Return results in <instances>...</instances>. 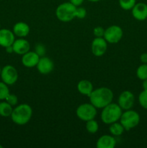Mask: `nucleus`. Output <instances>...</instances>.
I'll return each mask as SVG.
<instances>
[{"instance_id": "nucleus-6", "label": "nucleus", "mask_w": 147, "mask_h": 148, "mask_svg": "<svg viewBox=\"0 0 147 148\" xmlns=\"http://www.w3.org/2000/svg\"><path fill=\"white\" fill-rule=\"evenodd\" d=\"M76 114L78 118L84 121L95 119L97 116V108L92 103L81 104L76 108Z\"/></svg>"}, {"instance_id": "nucleus-32", "label": "nucleus", "mask_w": 147, "mask_h": 148, "mask_svg": "<svg viewBox=\"0 0 147 148\" xmlns=\"http://www.w3.org/2000/svg\"><path fill=\"white\" fill-rule=\"evenodd\" d=\"M142 87H143V89H144V90H147V79L143 80Z\"/></svg>"}, {"instance_id": "nucleus-20", "label": "nucleus", "mask_w": 147, "mask_h": 148, "mask_svg": "<svg viewBox=\"0 0 147 148\" xmlns=\"http://www.w3.org/2000/svg\"><path fill=\"white\" fill-rule=\"evenodd\" d=\"M12 111V106L8 103L7 101H3L0 103V116L3 117L11 116Z\"/></svg>"}, {"instance_id": "nucleus-12", "label": "nucleus", "mask_w": 147, "mask_h": 148, "mask_svg": "<svg viewBox=\"0 0 147 148\" xmlns=\"http://www.w3.org/2000/svg\"><path fill=\"white\" fill-rule=\"evenodd\" d=\"M15 40V35L8 29H0V46L6 48L12 46Z\"/></svg>"}, {"instance_id": "nucleus-30", "label": "nucleus", "mask_w": 147, "mask_h": 148, "mask_svg": "<svg viewBox=\"0 0 147 148\" xmlns=\"http://www.w3.org/2000/svg\"><path fill=\"white\" fill-rule=\"evenodd\" d=\"M83 1L84 0H70V2L74 6H76V7L80 6L83 3Z\"/></svg>"}, {"instance_id": "nucleus-36", "label": "nucleus", "mask_w": 147, "mask_h": 148, "mask_svg": "<svg viewBox=\"0 0 147 148\" xmlns=\"http://www.w3.org/2000/svg\"><path fill=\"white\" fill-rule=\"evenodd\" d=\"M1 67H0V75H1Z\"/></svg>"}, {"instance_id": "nucleus-1", "label": "nucleus", "mask_w": 147, "mask_h": 148, "mask_svg": "<svg viewBox=\"0 0 147 148\" xmlns=\"http://www.w3.org/2000/svg\"><path fill=\"white\" fill-rule=\"evenodd\" d=\"M90 103L97 108H103L112 103L113 92L110 88L102 87L93 90L89 96Z\"/></svg>"}, {"instance_id": "nucleus-10", "label": "nucleus", "mask_w": 147, "mask_h": 148, "mask_svg": "<svg viewBox=\"0 0 147 148\" xmlns=\"http://www.w3.org/2000/svg\"><path fill=\"white\" fill-rule=\"evenodd\" d=\"M135 97L134 95L129 90H125L118 97V104L120 106L122 110L131 109L134 105Z\"/></svg>"}, {"instance_id": "nucleus-2", "label": "nucleus", "mask_w": 147, "mask_h": 148, "mask_svg": "<svg viewBox=\"0 0 147 148\" xmlns=\"http://www.w3.org/2000/svg\"><path fill=\"white\" fill-rule=\"evenodd\" d=\"M33 116L31 106L26 103L20 104L13 109L11 119L17 125H24L30 121Z\"/></svg>"}, {"instance_id": "nucleus-8", "label": "nucleus", "mask_w": 147, "mask_h": 148, "mask_svg": "<svg viewBox=\"0 0 147 148\" xmlns=\"http://www.w3.org/2000/svg\"><path fill=\"white\" fill-rule=\"evenodd\" d=\"M1 76L2 82L8 85H12L18 79V72L15 67L12 65H6L1 69Z\"/></svg>"}, {"instance_id": "nucleus-28", "label": "nucleus", "mask_w": 147, "mask_h": 148, "mask_svg": "<svg viewBox=\"0 0 147 148\" xmlns=\"http://www.w3.org/2000/svg\"><path fill=\"white\" fill-rule=\"evenodd\" d=\"M93 33L95 37H97V38L103 37L104 33H105V29H104L103 27H100V26H97V27L94 28Z\"/></svg>"}, {"instance_id": "nucleus-18", "label": "nucleus", "mask_w": 147, "mask_h": 148, "mask_svg": "<svg viewBox=\"0 0 147 148\" xmlns=\"http://www.w3.org/2000/svg\"><path fill=\"white\" fill-rule=\"evenodd\" d=\"M77 90L81 94L84 95L89 96L91 92L93 91V85L92 83L89 80L86 79H82L79 81V83L77 84Z\"/></svg>"}, {"instance_id": "nucleus-25", "label": "nucleus", "mask_w": 147, "mask_h": 148, "mask_svg": "<svg viewBox=\"0 0 147 148\" xmlns=\"http://www.w3.org/2000/svg\"><path fill=\"white\" fill-rule=\"evenodd\" d=\"M138 102L141 107L147 110V90H143L138 95Z\"/></svg>"}, {"instance_id": "nucleus-27", "label": "nucleus", "mask_w": 147, "mask_h": 148, "mask_svg": "<svg viewBox=\"0 0 147 148\" xmlns=\"http://www.w3.org/2000/svg\"><path fill=\"white\" fill-rule=\"evenodd\" d=\"M86 15V11L84 7H76V17L79 19H84Z\"/></svg>"}, {"instance_id": "nucleus-21", "label": "nucleus", "mask_w": 147, "mask_h": 148, "mask_svg": "<svg viewBox=\"0 0 147 148\" xmlns=\"http://www.w3.org/2000/svg\"><path fill=\"white\" fill-rule=\"evenodd\" d=\"M86 129L90 134H95L99 130V124L95 119L89 120L86 121Z\"/></svg>"}, {"instance_id": "nucleus-11", "label": "nucleus", "mask_w": 147, "mask_h": 148, "mask_svg": "<svg viewBox=\"0 0 147 148\" xmlns=\"http://www.w3.org/2000/svg\"><path fill=\"white\" fill-rule=\"evenodd\" d=\"M36 67L37 71L42 75H48L53 70L54 64L50 58L42 56L39 59Z\"/></svg>"}, {"instance_id": "nucleus-29", "label": "nucleus", "mask_w": 147, "mask_h": 148, "mask_svg": "<svg viewBox=\"0 0 147 148\" xmlns=\"http://www.w3.org/2000/svg\"><path fill=\"white\" fill-rule=\"evenodd\" d=\"M35 52L39 55V56H43L46 53V48L43 44H37L35 46Z\"/></svg>"}, {"instance_id": "nucleus-37", "label": "nucleus", "mask_w": 147, "mask_h": 148, "mask_svg": "<svg viewBox=\"0 0 147 148\" xmlns=\"http://www.w3.org/2000/svg\"><path fill=\"white\" fill-rule=\"evenodd\" d=\"M0 29H1V24H0Z\"/></svg>"}, {"instance_id": "nucleus-17", "label": "nucleus", "mask_w": 147, "mask_h": 148, "mask_svg": "<svg viewBox=\"0 0 147 148\" xmlns=\"http://www.w3.org/2000/svg\"><path fill=\"white\" fill-rule=\"evenodd\" d=\"M30 27L24 22H18L13 27V33L16 36L20 38L26 37L30 33Z\"/></svg>"}, {"instance_id": "nucleus-9", "label": "nucleus", "mask_w": 147, "mask_h": 148, "mask_svg": "<svg viewBox=\"0 0 147 148\" xmlns=\"http://www.w3.org/2000/svg\"><path fill=\"white\" fill-rule=\"evenodd\" d=\"M107 49H108V42L103 37H95V38L92 40L91 44V50L95 56L100 57L103 56Z\"/></svg>"}, {"instance_id": "nucleus-3", "label": "nucleus", "mask_w": 147, "mask_h": 148, "mask_svg": "<svg viewBox=\"0 0 147 148\" xmlns=\"http://www.w3.org/2000/svg\"><path fill=\"white\" fill-rule=\"evenodd\" d=\"M122 113V108L118 104L110 103L102 108L101 119L105 124H111L120 120Z\"/></svg>"}, {"instance_id": "nucleus-7", "label": "nucleus", "mask_w": 147, "mask_h": 148, "mask_svg": "<svg viewBox=\"0 0 147 148\" xmlns=\"http://www.w3.org/2000/svg\"><path fill=\"white\" fill-rule=\"evenodd\" d=\"M123 32L118 25H111L105 30L103 38L109 43H117L122 39Z\"/></svg>"}, {"instance_id": "nucleus-5", "label": "nucleus", "mask_w": 147, "mask_h": 148, "mask_svg": "<svg viewBox=\"0 0 147 148\" xmlns=\"http://www.w3.org/2000/svg\"><path fill=\"white\" fill-rule=\"evenodd\" d=\"M120 122L123 126L125 130L129 131L138 125L140 122V116L138 112L133 110H126L125 112L122 113L120 118Z\"/></svg>"}, {"instance_id": "nucleus-22", "label": "nucleus", "mask_w": 147, "mask_h": 148, "mask_svg": "<svg viewBox=\"0 0 147 148\" xmlns=\"http://www.w3.org/2000/svg\"><path fill=\"white\" fill-rule=\"evenodd\" d=\"M136 75L138 79L142 81L147 79V64H143L138 66L136 70Z\"/></svg>"}, {"instance_id": "nucleus-16", "label": "nucleus", "mask_w": 147, "mask_h": 148, "mask_svg": "<svg viewBox=\"0 0 147 148\" xmlns=\"http://www.w3.org/2000/svg\"><path fill=\"white\" fill-rule=\"evenodd\" d=\"M116 145V140L114 137L108 134L102 135L98 139L96 146L97 148H114Z\"/></svg>"}, {"instance_id": "nucleus-31", "label": "nucleus", "mask_w": 147, "mask_h": 148, "mask_svg": "<svg viewBox=\"0 0 147 148\" xmlns=\"http://www.w3.org/2000/svg\"><path fill=\"white\" fill-rule=\"evenodd\" d=\"M140 60L143 64H147V53H144L140 56Z\"/></svg>"}, {"instance_id": "nucleus-35", "label": "nucleus", "mask_w": 147, "mask_h": 148, "mask_svg": "<svg viewBox=\"0 0 147 148\" xmlns=\"http://www.w3.org/2000/svg\"><path fill=\"white\" fill-rule=\"evenodd\" d=\"M3 147V146L1 145H0V148H2Z\"/></svg>"}, {"instance_id": "nucleus-13", "label": "nucleus", "mask_w": 147, "mask_h": 148, "mask_svg": "<svg viewBox=\"0 0 147 148\" xmlns=\"http://www.w3.org/2000/svg\"><path fill=\"white\" fill-rule=\"evenodd\" d=\"M131 10H132L133 17L135 20L143 21L147 18V4L145 3H137Z\"/></svg>"}, {"instance_id": "nucleus-15", "label": "nucleus", "mask_w": 147, "mask_h": 148, "mask_svg": "<svg viewBox=\"0 0 147 148\" xmlns=\"http://www.w3.org/2000/svg\"><path fill=\"white\" fill-rule=\"evenodd\" d=\"M40 58L39 55L35 51H29L22 56V63L26 67H34V66H36Z\"/></svg>"}, {"instance_id": "nucleus-19", "label": "nucleus", "mask_w": 147, "mask_h": 148, "mask_svg": "<svg viewBox=\"0 0 147 148\" xmlns=\"http://www.w3.org/2000/svg\"><path fill=\"white\" fill-rule=\"evenodd\" d=\"M110 125L109 128L110 132L112 136H115V137L120 136L125 131V129H124L123 126L120 124V122L118 123V121H116Z\"/></svg>"}, {"instance_id": "nucleus-24", "label": "nucleus", "mask_w": 147, "mask_h": 148, "mask_svg": "<svg viewBox=\"0 0 147 148\" xmlns=\"http://www.w3.org/2000/svg\"><path fill=\"white\" fill-rule=\"evenodd\" d=\"M10 94L8 85L4 82H0V100H5Z\"/></svg>"}, {"instance_id": "nucleus-33", "label": "nucleus", "mask_w": 147, "mask_h": 148, "mask_svg": "<svg viewBox=\"0 0 147 148\" xmlns=\"http://www.w3.org/2000/svg\"><path fill=\"white\" fill-rule=\"evenodd\" d=\"M6 51H7V53H12V52H14V51H13L12 46H8V47H6Z\"/></svg>"}, {"instance_id": "nucleus-26", "label": "nucleus", "mask_w": 147, "mask_h": 148, "mask_svg": "<svg viewBox=\"0 0 147 148\" xmlns=\"http://www.w3.org/2000/svg\"><path fill=\"white\" fill-rule=\"evenodd\" d=\"M5 101H7L8 103H10L11 106H16L18 103V98H17V95H14V94H11L10 93L7 97L6 98Z\"/></svg>"}, {"instance_id": "nucleus-14", "label": "nucleus", "mask_w": 147, "mask_h": 148, "mask_svg": "<svg viewBox=\"0 0 147 148\" xmlns=\"http://www.w3.org/2000/svg\"><path fill=\"white\" fill-rule=\"evenodd\" d=\"M13 51L19 55H23L28 52L30 49V44L24 38L15 39L12 44Z\"/></svg>"}, {"instance_id": "nucleus-23", "label": "nucleus", "mask_w": 147, "mask_h": 148, "mask_svg": "<svg viewBox=\"0 0 147 148\" xmlns=\"http://www.w3.org/2000/svg\"><path fill=\"white\" fill-rule=\"evenodd\" d=\"M135 4V0H119L120 6L124 10H132Z\"/></svg>"}, {"instance_id": "nucleus-34", "label": "nucleus", "mask_w": 147, "mask_h": 148, "mask_svg": "<svg viewBox=\"0 0 147 148\" xmlns=\"http://www.w3.org/2000/svg\"><path fill=\"white\" fill-rule=\"evenodd\" d=\"M88 1H92V2H96V1H101V0H88Z\"/></svg>"}, {"instance_id": "nucleus-4", "label": "nucleus", "mask_w": 147, "mask_h": 148, "mask_svg": "<svg viewBox=\"0 0 147 148\" xmlns=\"http://www.w3.org/2000/svg\"><path fill=\"white\" fill-rule=\"evenodd\" d=\"M76 7L71 2H64L61 4L56 8V17L60 21L68 23L76 17Z\"/></svg>"}]
</instances>
